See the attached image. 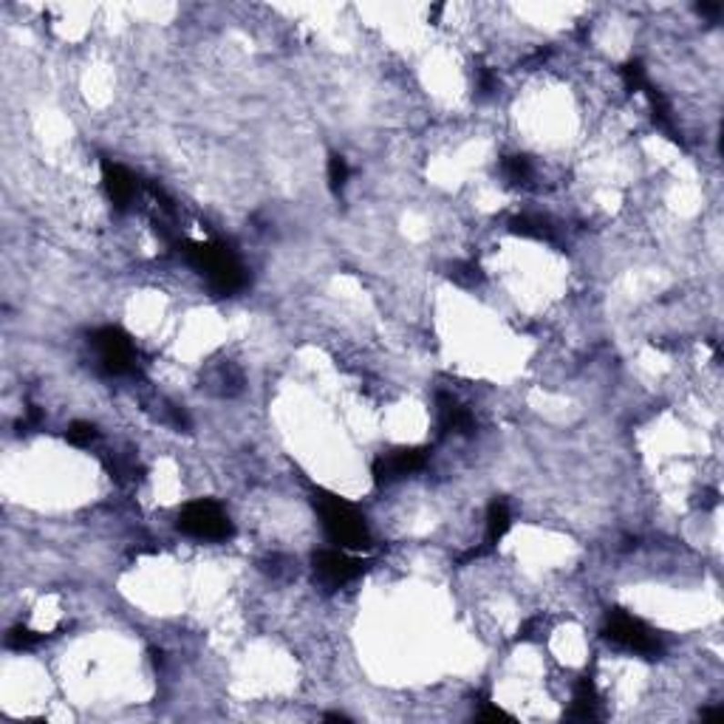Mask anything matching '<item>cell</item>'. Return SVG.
I'll return each instance as SVG.
<instances>
[{
    "instance_id": "6da1fadb",
    "label": "cell",
    "mask_w": 724,
    "mask_h": 724,
    "mask_svg": "<svg viewBox=\"0 0 724 724\" xmlns=\"http://www.w3.org/2000/svg\"><path fill=\"white\" fill-rule=\"evenodd\" d=\"M314 506L320 513V524H323L329 541L334 546L348 549V552H357V549H368L371 546V529H368L362 513L352 501H345L340 495H331V493H320Z\"/></svg>"
},
{
    "instance_id": "7a4b0ae2",
    "label": "cell",
    "mask_w": 724,
    "mask_h": 724,
    "mask_svg": "<svg viewBox=\"0 0 724 724\" xmlns=\"http://www.w3.org/2000/svg\"><path fill=\"white\" fill-rule=\"evenodd\" d=\"M187 258H190V263L201 275H207L209 286L221 294H232L247 286L244 266H240V260L224 244H190L187 247Z\"/></svg>"
},
{
    "instance_id": "3957f363",
    "label": "cell",
    "mask_w": 724,
    "mask_h": 724,
    "mask_svg": "<svg viewBox=\"0 0 724 724\" xmlns=\"http://www.w3.org/2000/svg\"><path fill=\"white\" fill-rule=\"evenodd\" d=\"M606 637H608V642H614L617 648H626V651L639 654V657H657L662 651L659 634L648 623H642L639 617H634L628 611L608 614Z\"/></svg>"
},
{
    "instance_id": "277c9868",
    "label": "cell",
    "mask_w": 724,
    "mask_h": 724,
    "mask_svg": "<svg viewBox=\"0 0 724 724\" xmlns=\"http://www.w3.org/2000/svg\"><path fill=\"white\" fill-rule=\"evenodd\" d=\"M178 529L199 541H227L232 535V524L227 513L216 501H207V498L193 501L181 509Z\"/></svg>"
},
{
    "instance_id": "5b68a950",
    "label": "cell",
    "mask_w": 724,
    "mask_h": 724,
    "mask_svg": "<svg viewBox=\"0 0 724 724\" xmlns=\"http://www.w3.org/2000/svg\"><path fill=\"white\" fill-rule=\"evenodd\" d=\"M91 345L97 348V362L105 373L111 377H122V373H130L137 368V345L133 340L122 331V329H102L94 334Z\"/></svg>"
},
{
    "instance_id": "8992f818",
    "label": "cell",
    "mask_w": 724,
    "mask_h": 724,
    "mask_svg": "<svg viewBox=\"0 0 724 724\" xmlns=\"http://www.w3.org/2000/svg\"><path fill=\"white\" fill-rule=\"evenodd\" d=\"M365 563L360 557H354L348 549L331 546V549H320L314 555V575L317 580L329 586V588H340L345 583H352L354 577L362 575Z\"/></svg>"
},
{
    "instance_id": "52a82bcc",
    "label": "cell",
    "mask_w": 724,
    "mask_h": 724,
    "mask_svg": "<svg viewBox=\"0 0 724 724\" xmlns=\"http://www.w3.org/2000/svg\"><path fill=\"white\" fill-rule=\"evenodd\" d=\"M424 462H427V450H422V447L391 450L373 462V481H377V484H391V481L419 473L424 467Z\"/></svg>"
},
{
    "instance_id": "ba28073f",
    "label": "cell",
    "mask_w": 724,
    "mask_h": 724,
    "mask_svg": "<svg viewBox=\"0 0 724 724\" xmlns=\"http://www.w3.org/2000/svg\"><path fill=\"white\" fill-rule=\"evenodd\" d=\"M102 181H105V190H108L111 201L117 207H127L133 199H137V178H133L130 170H125L122 165H114V162H102Z\"/></svg>"
},
{
    "instance_id": "9c48e42d",
    "label": "cell",
    "mask_w": 724,
    "mask_h": 724,
    "mask_svg": "<svg viewBox=\"0 0 724 724\" xmlns=\"http://www.w3.org/2000/svg\"><path fill=\"white\" fill-rule=\"evenodd\" d=\"M600 696L592 679H580L572 693V716L575 719H597Z\"/></svg>"
},
{
    "instance_id": "30bf717a",
    "label": "cell",
    "mask_w": 724,
    "mask_h": 724,
    "mask_svg": "<svg viewBox=\"0 0 724 724\" xmlns=\"http://www.w3.org/2000/svg\"><path fill=\"white\" fill-rule=\"evenodd\" d=\"M509 524H513V515H509L506 501H504V498H495V501L490 504V509H487V535H484V546H487V549L495 546V544L504 538L506 529H509Z\"/></svg>"
},
{
    "instance_id": "8fae6325",
    "label": "cell",
    "mask_w": 724,
    "mask_h": 724,
    "mask_svg": "<svg viewBox=\"0 0 724 724\" xmlns=\"http://www.w3.org/2000/svg\"><path fill=\"white\" fill-rule=\"evenodd\" d=\"M513 232L524 238H535V240H552V224L544 216H532V212H524V216L513 219Z\"/></svg>"
},
{
    "instance_id": "7c38bea8",
    "label": "cell",
    "mask_w": 724,
    "mask_h": 724,
    "mask_svg": "<svg viewBox=\"0 0 724 724\" xmlns=\"http://www.w3.org/2000/svg\"><path fill=\"white\" fill-rule=\"evenodd\" d=\"M501 170H504V178L509 184H518V187H526L532 181V176H535L532 162H529V158H524V156H509V158H504Z\"/></svg>"
},
{
    "instance_id": "4fadbf2b",
    "label": "cell",
    "mask_w": 724,
    "mask_h": 724,
    "mask_svg": "<svg viewBox=\"0 0 724 724\" xmlns=\"http://www.w3.org/2000/svg\"><path fill=\"white\" fill-rule=\"evenodd\" d=\"M40 642H43V637L35 634V631H29V628H12L6 634V646L15 648V651H29V648L40 646Z\"/></svg>"
},
{
    "instance_id": "5bb4252c",
    "label": "cell",
    "mask_w": 724,
    "mask_h": 724,
    "mask_svg": "<svg viewBox=\"0 0 724 724\" xmlns=\"http://www.w3.org/2000/svg\"><path fill=\"white\" fill-rule=\"evenodd\" d=\"M66 439H68L74 447H88V444L97 442V427H94L91 422H74V424L68 427Z\"/></svg>"
},
{
    "instance_id": "9a60e30c",
    "label": "cell",
    "mask_w": 724,
    "mask_h": 724,
    "mask_svg": "<svg viewBox=\"0 0 724 724\" xmlns=\"http://www.w3.org/2000/svg\"><path fill=\"white\" fill-rule=\"evenodd\" d=\"M329 184H331L334 193H342V187L348 184V162L342 156L329 158Z\"/></svg>"
},
{
    "instance_id": "2e32d148",
    "label": "cell",
    "mask_w": 724,
    "mask_h": 724,
    "mask_svg": "<svg viewBox=\"0 0 724 724\" xmlns=\"http://www.w3.org/2000/svg\"><path fill=\"white\" fill-rule=\"evenodd\" d=\"M453 280L455 283H475L478 280V266H473V263H455L453 266Z\"/></svg>"
}]
</instances>
